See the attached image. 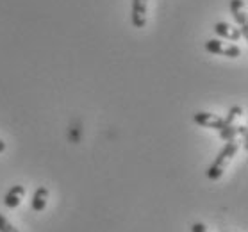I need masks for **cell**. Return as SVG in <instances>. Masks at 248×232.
<instances>
[{
  "label": "cell",
  "mask_w": 248,
  "mask_h": 232,
  "mask_svg": "<svg viewBox=\"0 0 248 232\" xmlns=\"http://www.w3.org/2000/svg\"><path fill=\"white\" fill-rule=\"evenodd\" d=\"M46 200H48V189L46 187H38L36 189V193H34L32 197V202H31V207H32V211H36V213H41V211L46 207Z\"/></svg>",
  "instance_id": "cell-8"
},
{
  "label": "cell",
  "mask_w": 248,
  "mask_h": 232,
  "mask_svg": "<svg viewBox=\"0 0 248 232\" xmlns=\"http://www.w3.org/2000/svg\"><path fill=\"white\" fill-rule=\"evenodd\" d=\"M4 150H6V143H4L2 139H0V154L4 152Z\"/></svg>",
  "instance_id": "cell-13"
},
{
  "label": "cell",
  "mask_w": 248,
  "mask_h": 232,
  "mask_svg": "<svg viewBox=\"0 0 248 232\" xmlns=\"http://www.w3.org/2000/svg\"><path fill=\"white\" fill-rule=\"evenodd\" d=\"M193 122L197 125H200V127H209V129H216V130H221L225 127L223 118L213 113H197L193 116Z\"/></svg>",
  "instance_id": "cell-3"
},
{
  "label": "cell",
  "mask_w": 248,
  "mask_h": 232,
  "mask_svg": "<svg viewBox=\"0 0 248 232\" xmlns=\"http://www.w3.org/2000/svg\"><path fill=\"white\" fill-rule=\"evenodd\" d=\"M247 125H229L225 129L220 130V138L223 141H232L236 138H247Z\"/></svg>",
  "instance_id": "cell-6"
},
{
  "label": "cell",
  "mask_w": 248,
  "mask_h": 232,
  "mask_svg": "<svg viewBox=\"0 0 248 232\" xmlns=\"http://www.w3.org/2000/svg\"><path fill=\"white\" fill-rule=\"evenodd\" d=\"M0 232H20L18 229H15V227L9 223V221L4 218V216L0 215Z\"/></svg>",
  "instance_id": "cell-11"
},
{
  "label": "cell",
  "mask_w": 248,
  "mask_h": 232,
  "mask_svg": "<svg viewBox=\"0 0 248 232\" xmlns=\"http://www.w3.org/2000/svg\"><path fill=\"white\" fill-rule=\"evenodd\" d=\"M239 116H243V109L237 108V106H234V108L229 111V114H227L225 118H223V122H225V127H229V125L234 124V120L239 118ZM225 127H223V129H225Z\"/></svg>",
  "instance_id": "cell-10"
},
{
  "label": "cell",
  "mask_w": 248,
  "mask_h": 232,
  "mask_svg": "<svg viewBox=\"0 0 248 232\" xmlns=\"http://www.w3.org/2000/svg\"><path fill=\"white\" fill-rule=\"evenodd\" d=\"M147 2L148 0H132V7H130L132 27L143 29L147 25Z\"/></svg>",
  "instance_id": "cell-2"
},
{
  "label": "cell",
  "mask_w": 248,
  "mask_h": 232,
  "mask_svg": "<svg viewBox=\"0 0 248 232\" xmlns=\"http://www.w3.org/2000/svg\"><path fill=\"white\" fill-rule=\"evenodd\" d=\"M215 32L220 36V38H225V40H231V41H237L239 38H241V34H239V29L231 27V25H229V23H225V22L215 23Z\"/></svg>",
  "instance_id": "cell-7"
},
{
  "label": "cell",
  "mask_w": 248,
  "mask_h": 232,
  "mask_svg": "<svg viewBox=\"0 0 248 232\" xmlns=\"http://www.w3.org/2000/svg\"><path fill=\"white\" fill-rule=\"evenodd\" d=\"M231 13L232 16H234V20L237 22V25H239V34L243 36V38H247L248 36V31H247V15H245V2L243 0H231Z\"/></svg>",
  "instance_id": "cell-4"
},
{
  "label": "cell",
  "mask_w": 248,
  "mask_h": 232,
  "mask_svg": "<svg viewBox=\"0 0 248 232\" xmlns=\"http://www.w3.org/2000/svg\"><path fill=\"white\" fill-rule=\"evenodd\" d=\"M205 50L209 54H216V56H223V50H225V46L221 43L220 40H209L205 43Z\"/></svg>",
  "instance_id": "cell-9"
},
{
  "label": "cell",
  "mask_w": 248,
  "mask_h": 232,
  "mask_svg": "<svg viewBox=\"0 0 248 232\" xmlns=\"http://www.w3.org/2000/svg\"><path fill=\"white\" fill-rule=\"evenodd\" d=\"M23 195H25V187L20 186V184L13 186L11 189L6 193V197H4V205L9 207V209H15V207H18V205L22 204Z\"/></svg>",
  "instance_id": "cell-5"
},
{
  "label": "cell",
  "mask_w": 248,
  "mask_h": 232,
  "mask_svg": "<svg viewBox=\"0 0 248 232\" xmlns=\"http://www.w3.org/2000/svg\"><path fill=\"white\" fill-rule=\"evenodd\" d=\"M191 231L193 232H207V227L203 225V223H200V221H197V223H193Z\"/></svg>",
  "instance_id": "cell-12"
},
{
  "label": "cell",
  "mask_w": 248,
  "mask_h": 232,
  "mask_svg": "<svg viewBox=\"0 0 248 232\" xmlns=\"http://www.w3.org/2000/svg\"><path fill=\"white\" fill-rule=\"evenodd\" d=\"M239 147H241V141H239V139H232V141L225 143V147L221 148L220 154H218V155L215 157V161H213V164L209 166L207 177L211 179V181H218V179H221V175H223L227 170V164L231 163L232 157L236 155Z\"/></svg>",
  "instance_id": "cell-1"
}]
</instances>
